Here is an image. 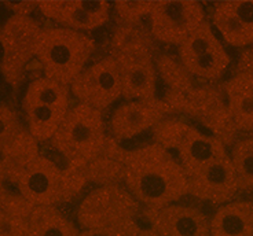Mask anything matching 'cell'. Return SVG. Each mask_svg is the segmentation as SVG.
Returning a JSON list of instances; mask_svg holds the SVG:
<instances>
[{
  "mask_svg": "<svg viewBox=\"0 0 253 236\" xmlns=\"http://www.w3.org/2000/svg\"><path fill=\"white\" fill-rule=\"evenodd\" d=\"M126 191L147 211H157L189 195V181L173 154L158 143L123 154Z\"/></svg>",
  "mask_w": 253,
  "mask_h": 236,
  "instance_id": "1",
  "label": "cell"
},
{
  "mask_svg": "<svg viewBox=\"0 0 253 236\" xmlns=\"http://www.w3.org/2000/svg\"><path fill=\"white\" fill-rule=\"evenodd\" d=\"M95 40L87 33L68 28H43L39 34L35 58L44 77L70 87L87 67L94 54Z\"/></svg>",
  "mask_w": 253,
  "mask_h": 236,
  "instance_id": "2",
  "label": "cell"
},
{
  "mask_svg": "<svg viewBox=\"0 0 253 236\" xmlns=\"http://www.w3.org/2000/svg\"><path fill=\"white\" fill-rule=\"evenodd\" d=\"M85 168L62 169L54 161L38 155L17 174L22 197L33 206H55L73 198L85 183Z\"/></svg>",
  "mask_w": 253,
  "mask_h": 236,
  "instance_id": "3",
  "label": "cell"
},
{
  "mask_svg": "<svg viewBox=\"0 0 253 236\" xmlns=\"http://www.w3.org/2000/svg\"><path fill=\"white\" fill-rule=\"evenodd\" d=\"M106 129L101 111L77 103L51 139V144L68 160L69 166L85 168L98 158L106 144Z\"/></svg>",
  "mask_w": 253,
  "mask_h": 236,
  "instance_id": "4",
  "label": "cell"
},
{
  "mask_svg": "<svg viewBox=\"0 0 253 236\" xmlns=\"http://www.w3.org/2000/svg\"><path fill=\"white\" fill-rule=\"evenodd\" d=\"M70 109V87L47 77L29 83L22 99L26 131L38 143L50 141Z\"/></svg>",
  "mask_w": 253,
  "mask_h": 236,
  "instance_id": "5",
  "label": "cell"
},
{
  "mask_svg": "<svg viewBox=\"0 0 253 236\" xmlns=\"http://www.w3.org/2000/svg\"><path fill=\"white\" fill-rule=\"evenodd\" d=\"M180 65L191 77L208 83L223 78L231 64V57L209 21L197 28L177 47Z\"/></svg>",
  "mask_w": 253,
  "mask_h": 236,
  "instance_id": "6",
  "label": "cell"
},
{
  "mask_svg": "<svg viewBox=\"0 0 253 236\" xmlns=\"http://www.w3.org/2000/svg\"><path fill=\"white\" fill-rule=\"evenodd\" d=\"M139 203L117 184L101 185L89 192L77 210V224L83 230L114 227L136 221Z\"/></svg>",
  "mask_w": 253,
  "mask_h": 236,
  "instance_id": "7",
  "label": "cell"
},
{
  "mask_svg": "<svg viewBox=\"0 0 253 236\" xmlns=\"http://www.w3.org/2000/svg\"><path fill=\"white\" fill-rule=\"evenodd\" d=\"M42 29L36 19L26 15H13L1 28V71L11 85H18L24 78L28 64L35 57Z\"/></svg>",
  "mask_w": 253,
  "mask_h": 236,
  "instance_id": "8",
  "label": "cell"
},
{
  "mask_svg": "<svg viewBox=\"0 0 253 236\" xmlns=\"http://www.w3.org/2000/svg\"><path fill=\"white\" fill-rule=\"evenodd\" d=\"M70 92L79 103L98 111L109 109L123 98L120 66L113 55H109L87 66L70 84Z\"/></svg>",
  "mask_w": 253,
  "mask_h": 236,
  "instance_id": "9",
  "label": "cell"
},
{
  "mask_svg": "<svg viewBox=\"0 0 253 236\" xmlns=\"http://www.w3.org/2000/svg\"><path fill=\"white\" fill-rule=\"evenodd\" d=\"M149 18L153 37L163 44L179 47L207 21V13L200 1L164 0L154 1Z\"/></svg>",
  "mask_w": 253,
  "mask_h": 236,
  "instance_id": "10",
  "label": "cell"
},
{
  "mask_svg": "<svg viewBox=\"0 0 253 236\" xmlns=\"http://www.w3.org/2000/svg\"><path fill=\"white\" fill-rule=\"evenodd\" d=\"M187 181L189 195L217 206L234 201L240 192L237 173L230 155L209 162L193 176H189Z\"/></svg>",
  "mask_w": 253,
  "mask_h": 236,
  "instance_id": "11",
  "label": "cell"
},
{
  "mask_svg": "<svg viewBox=\"0 0 253 236\" xmlns=\"http://www.w3.org/2000/svg\"><path fill=\"white\" fill-rule=\"evenodd\" d=\"M171 111L168 103L157 96L153 99L126 101L110 117V132L116 140H129L157 127Z\"/></svg>",
  "mask_w": 253,
  "mask_h": 236,
  "instance_id": "12",
  "label": "cell"
},
{
  "mask_svg": "<svg viewBox=\"0 0 253 236\" xmlns=\"http://www.w3.org/2000/svg\"><path fill=\"white\" fill-rule=\"evenodd\" d=\"M112 55L120 66L123 98L126 102L156 98L157 73L147 45Z\"/></svg>",
  "mask_w": 253,
  "mask_h": 236,
  "instance_id": "13",
  "label": "cell"
},
{
  "mask_svg": "<svg viewBox=\"0 0 253 236\" xmlns=\"http://www.w3.org/2000/svg\"><path fill=\"white\" fill-rule=\"evenodd\" d=\"M110 7L108 1H39V8L45 18L79 32H89L105 25L110 18Z\"/></svg>",
  "mask_w": 253,
  "mask_h": 236,
  "instance_id": "14",
  "label": "cell"
},
{
  "mask_svg": "<svg viewBox=\"0 0 253 236\" xmlns=\"http://www.w3.org/2000/svg\"><path fill=\"white\" fill-rule=\"evenodd\" d=\"M211 25L223 43L235 48L253 47V0L215 3Z\"/></svg>",
  "mask_w": 253,
  "mask_h": 236,
  "instance_id": "15",
  "label": "cell"
},
{
  "mask_svg": "<svg viewBox=\"0 0 253 236\" xmlns=\"http://www.w3.org/2000/svg\"><path fill=\"white\" fill-rule=\"evenodd\" d=\"M150 227L160 236H211V220L197 207L172 203L149 211Z\"/></svg>",
  "mask_w": 253,
  "mask_h": 236,
  "instance_id": "16",
  "label": "cell"
},
{
  "mask_svg": "<svg viewBox=\"0 0 253 236\" xmlns=\"http://www.w3.org/2000/svg\"><path fill=\"white\" fill-rule=\"evenodd\" d=\"M175 150L177 161L187 177L203 169L209 162L228 155L227 147L223 141L213 135L204 134L189 124L177 140Z\"/></svg>",
  "mask_w": 253,
  "mask_h": 236,
  "instance_id": "17",
  "label": "cell"
},
{
  "mask_svg": "<svg viewBox=\"0 0 253 236\" xmlns=\"http://www.w3.org/2000/svg\"><path fill=\"white\" fill-rule=\"evenodd\" d=\"M230 114L238 132L253 134V73L235 71L224 84Z\"/></svg>",
  "mask_w": 253,
  "mask_h": 236,
  "instance_id": "18",
  "label": "cell"
},
{
  "mask_svg": "<svg viewBox=\"0 0 253 236\" xmlns=\"http://www.w3.org/2000/svg\"><path fill=\"white\" fill-rule=\"evenodd\" d=\"M211 220V236H253V201L237 199L219 206Z\"/></svg>",
  "mask_w": 253,
  "mask_h": 236,
  "instance_id": "19",
  "label": "cell"
},
{
  "mask_svg": "<svg viewBox=\"0 0 253 236\" xmlns=\"http://www.w3.org/2000/svg\"><path fill=\"white\" fill-rule=\"evenodd\" d=\"M80 230L55 206H35L26 221L25 236H79Z\"/></svg>",
  "mask_w": 253,
  "mask_h": 236,
  "instance_id": "20",
  "label": "cell"
},
{
  "mask_svg": "<svg viewBox=\"0 0 253 236\" xmlns=\"http://www.w3.org/2000/svg\"><path fill=\"white\" fill-rule=\"evenodd\" d=\"M39 154V143L25 131L8 144H0V179L15 180L24 168Z\"/></svg>",
  "mask_w": 253,
  "mask_h": 236,
  "instance_id": "21",
  "label": "cell"
},
{
  "mask_svg": "<svg viewBox=\"0 0 253 236\" xmlns=\"http://www.w3.org/2000/svg\"><path fill=\"white\" fill-rule=\"evenodd\" d=\"M228 155L237 173L240 191L253 192V135L234 141Z\"/></svg>",
  "mask_w": 253,
  "mask_h": 236,
  "instance_id": "22",
  "label": "cell"
},
{
  "mask_svg": "<svg viewBox=\"0 0 253 236\" xmlns=\"http://www.w3.org/2000/svg\"><path fill=\"white\" fill-rule=\"evenodd\" d=\"M123 173H124L123 161H116L110 157L102 158L99 155L85 166V176L102 185L116 184L117 180L123 179Z\"/></svg>",
  "mask_w": 253,
  "mask_h": 236,
  "instance_id": "23",
  "label": "cell"
},
{
  "mask_svg": "<svg viewBox=\"0 0 253 236\" xmlns=\"http://www.w3.org/2000/svg\"><path fill=\"white\" fill-rule=\"evenodd\" d=\"M113 6L121 24L135 26L145 17L150 15L154 1H116Z\"/></svg>",
  "mask_w": 253,
  "mask_h": 236,
  "instance_id": "24",
  "label": "cell"
},
{
  "mask_svg": "<svg viewBox=\"0 0 253 236\" xmlns=\"http://www.w3.org/2000/svg\"><path fill=\"white\" fill-rule=\"evenodd\" d=\"M25 131L26 128L22 127L15 111L0 103V144L11 143Z\"/></svg>",
  "mask_w": 253,
  "mask_h": 236,
  "instance_id": "25",
  "label": "cell"
},
{
  "mask_svg": "<svg viewBox=\"0 0 253 236\" xmlns=\"http://www.w3.org/2000/svg\"><path fill=\"white\" fill-rule=\"evenodd\" d=\"M140 231V227L136 221L105 227V228H95V230H83L79 236H136Z\"/></svg>",
  "mask_w": 253,
  "mask_h": 236,
  "instance_id": "26",
  "label": "cell"
},
{
  "mask_svg": "<svg viewBox=\"0 0 253 236\" xmlns=\"http://www.w3.org/2000/svg\"><path fill=\"white\" fill-rule=\"evenodd\" d=\"M4 6L8 7L14 15H26L29 17V14L38 7L39 1H6Z\"/></svg>",
  "mask_w": 253,
  "mask_h": 236,
  "instance_id": "27",
  "label": "cell"
},
{
  "mask_svg": "<svg viewBox=\"0 0 253 236\" xmlns=\"http://www.w3.org/2000/svg\"><path fill=\"white\" fill-rule=\"evenodd\" d=\"M136 236H160L156 232V231L153 230L152 227H149V228H140V231L138 232V235Z\"/></svg>",
  "mask_w": 253,
  "mask_h": 236,
  "instance_id": "28",
  "label": "cell"
}]
</instances>
